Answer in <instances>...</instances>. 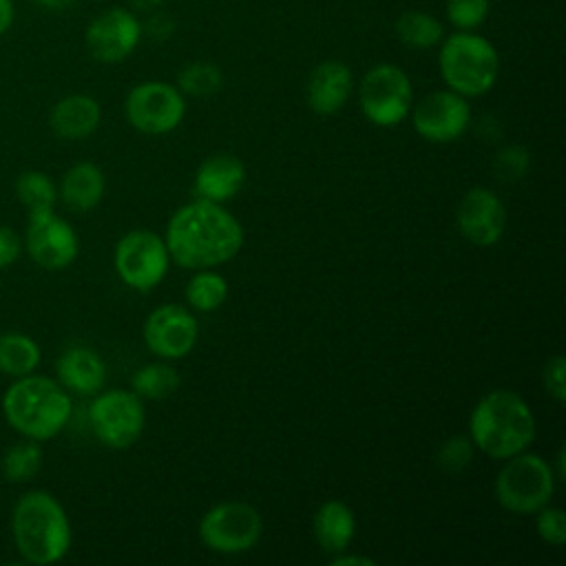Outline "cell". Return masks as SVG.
Returning a JSON list of instances; mask_svg holds the SVG:
<instances>
[{"label":"cell","instance_id":"1","mask_svg":"<svg viewBox=\"0 0 566 566\" xmlns=\"http://www.w3.org/2000/svg\"><path fill=\"white\" fill-rule=\"evenodd\" d=\"M170 259L186 270H206L234 259L243 228L223 203L195 199L172 212L164 234Z\"/></svg>","mask_w":566,"mask_h":566},{"label":"cell","instance_id":"2","mask_svg":"<svg viewBox=\"0 0 566 566\" xmlns=\"http://www.w3.org/2000/svg\"><path fill=\"white\" fill-rule=\"evenodd\" d=\"M469 438L493 460H506L535 440V416L526 400L511 389L484 394L471 411Z\"/></svg>","mask_w":566,"mask_h":566},{"label":"cell","instance_id":"3","mask_svg":"<svg viewBox=\"0 0 566 566\" xmlns=\"http://www.w3.org/2000/svg\"><path fill=\"white\" fill-rule=\"evenodd\" d=\"M11 533L18 553L29 564L60 562L71 548V522L55 495L42 489L27 491L11 511Z\"/></svg>","mask_w":566,"mask_h":566},{"label":"cell","instance_id":"4","mask_svg":"<svg viewBox=\"0 0 566 566\" xmlns=\"http://www.w3.org/2000/svg\"><path fill=\"white\" fill-rule=\"evenodd\" d=\"M71 396L53 378L27 374L15 378L2 396V413L13 431L38 442L55 438L71 418Z\"/></svg>","mask_w":566,"mask_h":566},{"label":"cell","instance_id":"5","mask_svg":"<svg viewBox=\"0 0 566 566\" xmlns=\"http://www.w3.org/2000/svg\"><path fill=\"white\" fill-rule=\"evenodd\" d=\"M438 69L447 88L462 97L489 93L500 75V53L495 44L478 31H455L438 44Z\"/></svg>","mask_w":566,"mask_h":566},{"label":"cell","instance_id":"6","mask_svg":"<svg viewBox=\"0 0 566 566\" xmlns=\"http://www.w3.org/2000/svg\"><path fill=\"white\" fill-rule=\"evenodd\" d=\"M553 464L537 453H515L506 458L495 478V497L502 509L515 515H533L551 504L555 493Z\"/></svg>","mask_w":566,"mask_h":566},{"label":"cell","instance_id":"7","mask_svg":"<svg viewBox=\"0 0 566 566\" xmlns=\"http://www.w3.org/2000/svg\"><path fill=\"white\" fill-rule=\"evenodd\" d=\"M358 104L367 122L389 128L407 119L413 106V86L409 75L389 62L371 66L358 86Z\"/></svg>","mask_w":566,"mask_h":566},{"label":"cell","instance_id":"8","mask_svg":"<svg viewBox=\"0 0 566 566\" xmlns=\"http://www.w3.org/2000/svg\"><path fill=\"white\" fill-rule=\"evenodd\" d=\"M263 533L261 513L239 500L219 502L199 522V539L219 555H239L256 546Z\"/></svg>","mask_w":566,"mask_h":566},{"label":"cell","instance_id":"9","mask_svg":"<svg viewBox=\"0 0 566 566\" xmlns=\"http://www.w3.org/2000/svg\"><path fill=\"white\" fill-rule=\"evenodd\" d=\"M113 263L124 285L137 292H150L164 281L170 254L164 237L153 230L137 228L115 243Z\"/></svg>","mask_w":566,"mask_h":566},{"label":"cell","instance_id":"10","mask_svg":"<svg viewBox=\"0 0 566 566\" xmlns=\"http://www.w3.org/2000/svg\"><path fill=\"white\" fill-rule=\"evenodd\" d=\"M88 422L95 438L108 449L133 447L146 424V409L135 391H97L88 407Z\"/></svg>","mask_w":566,"mask_h":566},{"label":"cell","instance_id":"11","mask_svg":"<svg viewBox=\"0 0 566 566\" xmlns=\"http://www.w3.org/2000/svg\"><path fill=\"white\" fill-rule=\"evenodd\" d=\"M124 113L135 130L144 135H166L184 122L186 97L175 84L148 80L128 91Z\"/></svg>","mask_w":566,"mask_h":566},{"label":"cell","instance_id":"12","mask_svg":"<svg viewBox=\"0 0 566 566\" xmlns=\"http://www.w3.org/2000/svg\"><path fill=\"white\" fill-rule=\"evenodd\" d=\"M24 248L33 263L44 270H64L69 268L80 252V239L75 228L55 214V210L29 212Z\"/></svg>","mask_w":566,"mask_h":566},{"label":"cell","instance_id":"13","mask_svg":"<svg viewBox=\"0 0 566 566\" xmlns=\"http://www.w3.org/2000/svg\"><path fill=\"white\" fill-rule=\"evenodd\" d=\"M409 113L413 130L431 144H449L464 135L471 124V106L467 97L451 88L427 93Z\"/></svg>","mask_w":566,"mask_h":566},{"label":"cell","instance_id":"14","mask_svg":"<svg viewBox=\"0 0 566 566\" xmlns=\"http://www.w3.org/2000/svg\"><path fill=\"white\" fill-rule=\"evenodd\" d=\"M142 35V22L133 11L111 7L88 22L84 42L93 60L102 64H117L137 49Z\"/></svg>","mask_w":566,"mask_h":566},{"label":"cell","instance_id":"15","mask_svg":"<svg viewBox=\"0 0 566 566\" xmlns=\"http://www.w3.org/2000/svg\"><path fill=\"white\" fill-rule=\"evenodd\" d=\"M199 336V323L190 310L177 303L155 307L144 323L146 347L164 360L188 356Z\"/></svg>","mask_w":566,"mask_h":566},{"label":"cell","instance_id":"16","mask_svg":"<svg viewBox=\"0 0 566 566\" xmlns=\"http://www.w3.org/2000/svg\"><path fill=\"white\" fill-rule=\"evenodd\" d=\"M455 226L469 243L491 248L506 230V206L491 188L473 186L458 203Z\"/></svg>","mask_w":566,"mask_h":566},{"label":"cell","instance_id":"17","mask_svg":"<svg viewBox=\"0 0 566 566\" xmlns=\"http://www.w3.org/2000/svg\"><path fill=\"white\" fill-rule=\"evenodd\" d=\"M354 88L352 69L340 60H325L316 64L305 84L307 106L316 115H334L338 113Z\"/></svg>","mask_w":566,"mask_h":566},{"label":"cell","instance_id":"18","mask_svg":"<svg viewBox=\"0 0 566 566\" xmlns=\"http://www.w3.org/2000/svg\"><path fill=\"white\" fill-rule=\"evenodd\" d=\"M245 184V166L237 155L217 153L206 157L195 172V195L197 199L226 203Z\"/></svg>","mask_w":566,"mask_h":566},{"label":"cell","instance_id":"19","mask_svg":"<svg viewBox=\"0 0 566 566\" xmlns=\"http://www.w3.org/2000/svg\"><path fill=\"white\" fill-rule=\"evenodd\" d=\"M57 382L77 396H95L104 389L106 365L88 347H69L55 363Z\"/></svg>","mask_w":566,"mask_h":566},{"label":"cell","instance_id":"20","mask_svg":"<svg viewBox=\"0 0 566 566\" xmlns=\"http://www.w3.org/2000/svg\"><path fill=\"white\" fill-rule=\"evenodd\" d=\"M102 108L95 97L73 93L55 102L49 115L51 130L62 139H84L99 126Z\"/></svg>","mask_w":566,"mask_h":566},{"label":"cell","instance_id":"21","mask_svg":"<svg viewBox=\"0 0 566 566\" xmlns=\"http://www.w3.org/2000/svg\"><path fill=\"white\" fill-rule=\"evenodd\" d=\"M104 188L106 181L102 168L93 161H77L62 175L57 197L69 210L88 212L102 201Z\"/></svg>","mask_w":566,"mask_h":566},{"label":"cell","instance_id":"22","mask_svg":"<svg viewBox=\"0 0 566 566\" xmlns=\"http://www.w3.org/2000/svg\"><path fill=\"white\" fill-rule=\"evenodd\" d=\"M356 533L354 511L340 500H327L314 515V535L325 553H343Z\"/></svg>","mask_w":566,"mask_h":566},{"label":"cell","instance_id":"23","mask_svg":"<svg viewBox=\"0 0 566 566\" xmlns=\"http://www.w3.org/2000/svg\"><path fill=\"white\" fill-rule=\"evenodd\" d=\"M394 33L402 46L413 49V51H424V49H433L442 42L444 24L427 11L409 9L398 15V20L394 24Z\"/></svg>","mask_w":566,"mask_h":566},{"label":"cell","instance_id":"24","mask_svg":"<svg viewBox=\"0 0 566 566\" xmlns=\"http://www.w3.org/2000/svg\"><path fill=\"white\" fill-rule=\"evenodd\" d=\"M40 345L22 332L0 334V371L11 378L33 374L40 365Z\"/></svg>","mask_w":566,"mask_h":566},{"label":"cell","instance_id":"25","mask_svg":"<svg viewBox=\"0 0 566 566\" xmlns=\"http://www.w3.org/2000/svg\"><path fill=\"white\" fill-rule=\"evenodd\" d=\"M181 385V376L179 371L168 365V363H148L144 367H139L133 378H130V387L139 398H148V400H161L172 396Z\"/></svg>","mask_w":566,"mask_h":566},{"label":"cell","instance_id":"26","mask_svg":"<svg viewBox=\"0 0 566 566\" xmlns=\"http://www.w3.org/2000/svg\"><path fill=\"white\" fill-rule=\"evenodd\" d=\"M228 298V281L212 268L195 270L186 285V301L197 312H214Z\"/></svg>","mask_w":566,"mask_h":566},{"label":"cell","instance_id":"27","mask_svg":"<svg viewBox=\"0 0 566 566\" xmlns=\"http://www.w3.org/2000/svg\"><path fill=\"white\" fill-rule=\"evenodd\" d=\"M175 86L184 95L210 97V95L221 91V86H223V71L214 62H206V60L188 62V64H184L179 69Z\"/></svg>","mask_w":566,"mask_h":566},{"label":"cell","instance_id":"28","mask_svg":"<svg viewBox=\"0 0 566 566\" xmlns=\"http://www.w3.org/2000/svg\"><path fill=\"white\" fill-rule=\"evenodd\" d=\"M15 197L27 208V212L53 210L57 201V188L46 172L24 170L15 179Z\"/></svg>","mask_w":566,"mask_h":566},{"label":"cell","instance_id":"29","mask_svg":"<svg viewBox=\"0 0 566 566\" xmlns=\"http://www.w3.org/2000/svg\"><path fill=\"white\" fill-rule=\"evenodd\" d=\"M44 451L38 440L24 438L11 444L2 455V473L9 482H27L42 469Z\"/></svg>","mask_w":566,"mask_h":566},{"label":"cell","instance_id":"30","mask_svg":"<svg viewBox=\"0 0 566 566\" xmlns=\"http://www.w3.org/2000/svg\"><path fill=\"white\" fill-rule=\"evenodd\" d=\"M491 0H444V13L455 31H475L489 15Z\"/></svg>","mask_w":566,"mask_h":566},{"label":"cell","instance_id":"31","mask_svg":"<svg viewBox=\"0 0 566 566\" xmlns=\"http://www.w3.org/2000/svg\"><path fill=\"white\" fill-rule=\"evenodd\" d=\"M473 442L467 436H451L438 451V462L447 473H460L471 464Z\"/></svg>","mask_w":566,"mask_h":566},{"label":"cell","instance_id":"32","mask_svg":"<svg viewBox=\"0 0 566 566\" xmlns=\"http://www.w3.org/2000/svg\"><path fill=\"white\" fill-rule=\"evenodd\" d=\"M535 515V531L542 542L551 546H562L566 542V517L559 506H542Z\"/></svg>","mask_w":566,"mask_h":566},{"label":"cell","instance_id":"33","mask_svg":"<svg viewBox=\"0 0 566 566\" xmlns=\"http://www.w3.org/2000/svg\"><path fill=\"white\" fill-rule=\"evenodd\" d=\"M531 166V157L526 153V148L522 146H506L497 153L495 161H493V168L495 172L500 175L502 181H517L526 175Z\"/></svg>","mask_w":566,"mask_h":566},{"label":"cell","instance_id":"34","mask_svg":"<svg viewBox=\"0 0 566 566\" xmlns=\"http://www.w3.org/2000/svg\"><path fill=\"white\" fill-rule=\"evenodd\" d=\"M542 380H544V389L548 391V396H553L555 402L562 405L566 400V363H564L562 354H555L546 360Z\"/></svg>","mask_w":566,"mask_h":566},{"label":"cell","instance_id":"35","mask_svg":"<svg viewBox=\"0 0 566 566\" xmlns=\"http://www.w3.org/2000/svg\"><path fill=\"white\" fill-rule=\"evenodd\" d=\"M22 252V239L11 226H0V270L13 265Z\"/></svg>","mask_w":566,"mask_h":566},{"label":"cell","instance_id":"36","mask_svg":"<svg viewBox=\"0 0 566 566\" xmlns=\"http://www.w3.org/2000/svg\"><path fill=\"white\" fill-rule=\"evenodd\" d=\"M329 564L332 566H376V559L363 557V555H340V553H336Z\"/></svg>","mask_w":566,"mask_h":566},{"label":"cell","instance_id":"37","mask_svg":"<svg viewBox=\"0 0 566 566\" xmlns=\"http://www.w3.org/2000/svg\"><path fill=\"white\" fill-rule=\"evenodd\" d=\"M11 22H13V2L0 0V35L11 29Z\"/></svg>","mask_w":566,"mask_h":566},{"label":"cell","instance_id":"38","mask_svg":"<svg viewBox=\"0 0 566 566\" xmlns=\"http://www.w3.org/2000/svg\"><path fill=\"white\" fill-rule=\"evenodd\" d=\"M38 2L51 11H64V9L73 7L77 0H38Z\"/></svg>","mask_w":566,"mask_h":566},{"label":"cell","instance_id":"39","mask_svg":"<svg viewBox=\"0 0 566 566\" xmlns=\"http://www.w3.org/2000/svg\"><path fill=\"white\" fill-rule=\"evenodd\" d=\"M164 2H166V0H130V4H133L135 9H139V11H155V9H159Z\"/></svg>","mask_w":566,"mask_h":566},{"label":"cell","instance_id":"40","mask_svg":"<svg viewBox=\"0 0 566 566\" xmlns=\"http://www.w3.org/2000/svg\"><path fill=\"white\" fill-rule=\"evenodd\" d=\"M557 469H553V473H555V480L559 482V480H564V449H559L557 451Z\"/></svg>","mask_w":566,"mask_h":566}]
</instances>
